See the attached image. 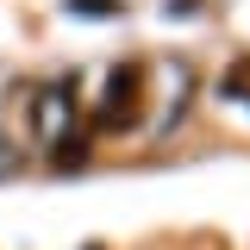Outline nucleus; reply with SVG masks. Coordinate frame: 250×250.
I'll return each mask as SVG.
<instances>
[{
	"label": "nucleus",
	"mask_w": 250,
	"mask_h": 250,
	"mask_svg": "<svg viewBox=\"0 0 250 250\" xmlns=\"http://www.w3.org/2000/svg\"><path fill=\"white\" fill-rule=\"evenodd\" d=\"M69 6H82V13H113V0H69Z\"/></svg>",
	"instance_id": "nucleus-4"
},
{
	"label": "nucleus",
	"mask_w": 250,
	"mask_h": 250,
	"mask_svg": "<svg viewBox=\"0 0 250 250\" xmlns=\"http://www.w3.org/2000/svg\"><path fill=\"white\" fill-rule=\"evenodd\" d=\"M75 131V82H38L31 88V138L57 150Z\"/></svg>",
	"instance_id": "nucleus-2"
},
{
	"label": "nucleus",
	"mask_w": 250,
	"mask_h": 250,
	"mask_svg": "<svg viewBox=\"0 0 250 250\" xmlns=\"http://www.w3.org/2000/svg\"><path fill=\"white\" fill-rule=\"evenodd\" d=\"M144 94H150V75H144L138 62H119L113 82H106V94H100L94 125H100V131H131V125L144 119Z\"/></svg>",
	"instance_id": "nucleus-1"
},
{
	"label": "nucleus",
	"mask_w": 250,
	"mask_h": 250,
	"mask_svg": "<svg viewBox=\"0 0 250 250\" xmlns=\"http://www.w3.org/2000/svg\"><path fill=\"white\" fill-rule=\"evenodd\" d=\"M219 94H225V100H244V106H250V62H231V75L219 82Z\"/></svg>",
	"instance_id": "nucleus-3"
}]
</instances>
